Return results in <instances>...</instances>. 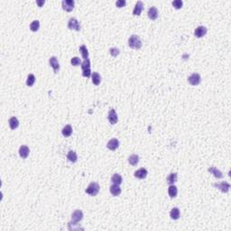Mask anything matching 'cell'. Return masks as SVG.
I'll use <instances>...</instances> for the list:
<instances>
[{"label": "cell", "mask_w": 231, "mask_h": 231, "mask_svg": "<svg viewBox=\"0 0 231 231\" xmlns=\"http://www.w3.org/2000/svg\"><path fill=\"white\" fill-rule=\"evenodd\" d=\"M128 45L132 49H140L142 47V42H141L140 37L136 34L130 36L128 39Z\"/></svg>", "instance_id": "6da1fadb"}, {"label": "cell", "mask_w": 231, "mask_h": 231, "mask_svg": "<svg viewBox=\"0 0 231 231\" xmlns=\"http://www.w3.org/2000/svg\"><path fill=\"white\" fill-rule=\"evenodd\" d=\"M99 185L97 182H91L88 185V187L86 189V193L90 196H96L99 191Z\"/></svg>", "instance_id": "7a4b0ae2"}, {"label": "cell", "mask_w": 231, "mask_h": 231, "mask_svg": "<svg viewBox=\"0 0 231 231\" xmlns=\"http://www.w3.org/2000/svg\"><path fill=\"white\" fill-rule=\"evenodd\" d=\"M200 80H202V78H200V75L198 73H192L191 75L188 78V81L191 85L196 86L199 85L200 83Z\"/></svg>", "instance_id": "3957f363"}, {"label": "cell", "mask_w": 231, "mask_h": 231, "mask_svg": "<svg viewBox=\"0 0 231 231\" xmlns=\"http://www.w3.org/2000/svg\"><path fill=\"white\" fill-rule=\"evenodd\" d=\"M68 28L71 30H75V31H80V25L79 24V21L76 18H70L68 22Z\"/></svg>", "instance_id": "277c9868"}, {"label": "cell", "mask_w": 231, "mask_h": 231, "mask_svg": "<svg viewBox=\"0 0 231 231\" xmlns=\"http://www.w3.org/2000/svg\"><path fill=\"white\" fill-rule=\"evenodd\" d=\"M62 5V8L65 11L71 12L74 8V5H75V2H74L73 0H63Z\"/></svg>", "instance_id": "5b68a950"}, {"label": "cell", "mask_w": 231, "mask_h": 231, "mask_svg": "<svg viewBox=\"0 0 231 231\" xmlns=\"http://www.w3.org/2000/svg\"><path fill=\"white\" fill-rule=\"evenodd\" d=\"M213 185H214V187H216L219 191H221L222 192H225V193H227L230 188V184L227 182H222L220 183H215Z\"/></svg>", "instance_id": "8992f818"}, {"label": "cell", "mask_w": 231, "mask_h": 231, "mask_svg": "<svg viewBox=\"0 0 231 231\" xmlns=\"http://www.w3.org/2000/svg\"><path fill=\"white\" fill-rule=\"evenodd\" d=\"M207 31H208V30H207V28L205 26H202V25L198 26L195 29V31H194V35L197 37V38H202V37L206 35Z\"/></svg>", "instance_id": "52a82bcc"}, {"label": "cell", "mask_w": 231, "mask_h": 231, "mask_svg": "<svg viewBox=\"0 0 231 231\" xmlns=\"http://www.w3.org/2000/svg\"><path fill=\"white\" fill-rule=\"evenodd\" d=\"M108 121L110 122L111 125H115V124L117 123L118 117H117V114L115 109H111L109 112H108Z\"/></svg>", "instance_id": "ba28073f"}, {"label": "cell", "mask_w": 231, "mask_h": 231, "mask_svg": "<svg viewBox=\"0 0 231 231\" xmlns=\"http://www.w3.org/2000/svg\"><path fill=\"white\" fill-rule=\"evenodd\" d=\"M144 9V4L142 1H137L135 5V8H134L133 11V14L134 16H140L141 13H142Z\"/></svg>", "instance_id": "9c48e42d"}, {"label": "cell", "mask_w": 231, "mask_h": 231, "mask_svg": "<svg viewBox=\"0 0 231 231\" xmlns=\"http://www.w3.org/2000/svg\"><path fill=\"white\" fill-rule=\"evenodd\" d=\"M118 146H119V141L117 138H113L109 140L107 144V147L111 151H115L116 149L118 148Z\"/></svg>", "instance_id": "30bf717a"}, {"label": "cell", "mask_w": 231, "mask_h": 231, "mask_svg": "<svg viewBox=\"0 0 231 231\" xmlns=\"http://www.w3.org/2000/svg\"><path fill=\"white\" fill-rule=\"evenodd\" d=\"M30 153V149L26 145H21L19 148V155L21 156L23 159H26L29 155Z\"/></svg>", "instance_id": "8fae6325"}, {"label": "cell", "mask_w": 231, "mask_h": 231, "mask_svg": "<svg viewBox=\"0 0 231 231\" xmlns=\"http://www.w3.org/2000/svg\"><path fill=\"white\" fill-rule=\"evenodd\" d=\"M147 14L150 19L152 20H155L156 18L158 17V10L156 8L155 6H151L150 8H149L148 12H147Z\"/></svg>", "instance_id": "7c38bea8"}, {"label": "cell", "mask_w": 231, "mask_h": 231, "mask_svg": "<svg viewBox=\"0 0 231 231\" xmlns=\"http://www.w3.org/2000/svg\"><path fill=\"white\" fill-rule=\"evenodd\" d=\"M82 219H83V212L81 211V210H75V211H74L71 214V219H72V221L79 222V221H80Z\"/></svg>", "instance_id": "4fadbf2b"}, {"label": "cell", "mask_w": 231, "mask_h": 231, "mask_svg": "<svg viewBox=\"0 0 231 231\" xmlns=\"http://www.w3.org/2000/svg\"><path fill=\"white\" fill-rule=\"evenodd\" d=\"M49 63L53 68V70H54L55 72H57L59 71V69H60V64H59V62H58V60H57V58L55 56H53V57L50 58Z\"/></svg>", "instance_id": "5bb4252c"}, {"label": "cell", "mask_w": 231, "mask_h": 231, "mask_svg": "<svg viewBox=\"0 0 231 231\" xmlns=\"http://www.w3.org/2000/svg\"><path fill=\"white\" fill-rule=\"evenodd\" d=\"M147 170L145 168H140L139 170L136 171L135 172V177L138 178V179H145L147 176Z\"/></svg>", "instance_id": "9a60e30c"}, {"label": "cell", "mask_w": 231, "mask_h": 231, "mask_svg": "<svg viewBox=\"0 0 231 231\" xmlns=\"http://www.w3.org/2000/svg\"><path fill=\"white\" fill-rule=\"evenodd\" d=\"M109 191H110L111 194H112L113 196H119V195H120V193H121V188L119 187V185L114 184V183H113V185L110 186Z\"/></svg>", "instance_id": "2e32d148"}, {"label": "cell", "mask_w": 231, "mask_h": 231, "mask_svg": "<svg viewBox=\"0 0 231 231\" xmlns=\"http://www.w3.org/2000/svg\"><path fill=\"white\" fill-rule=\"evenodd\" d=\"M9 126H10V128L12 130H14V129H16L18 126H19V121H18V119L16 117H12L10 119H9Z\"/></svg>", "instance_id": "e0dca14e"}, {"label": "cell", "mask_w": 231, "mask_h": 231, "mask_svg": "<svg viewBox=\"0 0 231 231\" xmlns=\"http://www.w3.org/2000/svg\"><path fill=\"white\" fill-rule=\"evenodd\" d=\"M208 171L210 172V173H212L216 178L217 179H221L223 177V173L220 172L219 170H218L216 167H210V168H208Z\"/></svg>", "instance_id": "ac0fdd59"}, {"label": "cell", "mask_w": 231, "mask_h": 231, "mask_svg": "<svg viewBox=\"0 0 231 231\" xmlns=\"http://www.w3.org/2000/svg\"><path fill=\"white\" fill-rule=\"evenodd\" d=\"M62 134L63 136L69 137L71 135V134H72V127H71V125H65L64 127L62 128Z\"/></svg>", "instance_id": "d6986e66"}, {"label": "cell", "mask_w": 231, "mask_h": 231, "mask_svg": "<svg viewBox=\"0 0 231 231\" xmlns=\"http://www.w3.org/2000/svg\"><path fill=\"white\" fill-rule=\"evenodd\" d=\"M180 215H181V212H180V210H179L178 208H173L170 212V217L173 219H175V220L180 218Z\"/></svg>", "instance_id": "ffe728a7"}, {"label": "cell", "mask_w": 231, "mask_h": 231, "mask_svg": "<svg viewBox=\"0 0 231 231\" xmlns=\"http://www.w3.org/2000/svg\"><path fill=\"white\" fill-rule=\"evenodd\" d=\"M168 193H169V196L171 198H175L177 196V193H178V190H177V187L175 185H170V187L168 189Z\"/></svg>", "instance_id": "44dd1931"}, {"label": "cell", "mask_w": 231, "mask_h": 231, "mask_svg": "<svg viewBox=\"0 0 231 231\" xmlns=\"http://www.w3.org/2000/svg\"><path fill=\"white\" fill-rule=\"evenodd\" d=\"M128 162L131 165L135 166L139 162V156L137 154H132L128 157Z\"/></svg>", "instance_id": "7402d4cb"}, {"label": "cell", "mask_w": 231, "mask_h": 231, "mask_svg": "<svg viewBox=\"0 0 231 231\" xmlns=\"http://www.w3.org/2000/svg\"><path fill=\"white\" fill-rule=\"evenodd\" d=\"M177 177H178V175H177L176 173H171V174L166 178V182H167V183L170 184V185L173 184L174 182H177Z\"/></svg>", "instance_id": "603a6c76"}, {"label": "cell", "mask_w": 231, "mask_h": 231, "mask_svg": "<svg viewBox=\"0 0 231 231\" xmlns=\"http://www.w3.org/2000/svg\"><path fill=\"white\" fill-rule=\"evenodd\" d=\"M111 182H112L114 184H117V185H120L123 182V179H122V176L119 175L117 173H115L112 177H111Z\"/></svg>", "instance_id": "cb8c5ba5"}, {"label": "cell", "mask_w": 231, "mask_h": 231, "mask_svg": "<svg viewBox=\"0 0 231 231\" xmlns=\"http://www.w3.org/2000/svg\"><path fill=\"white\" fill-rule=\"evenodd\" d=\"M91 78H92V82L94 85H99L101 81V77L98 72H93L91 74Z\"/></svg>", "instance_id": "d4e9b609"}, {"label": "cell", "mask_w": 231, "mask_h": 231, "mask_svg": "<svg viewBox=\"0 0 231 231\" xmlns=\"http://www.w3.org/2000/svg\"><path fill=\"white\" fill-rule=\"evenodd\" d=\"M67 159H68L70 162H77L78 160V156H77V154L74 152V151H70L67 154Z\"/></svg>", "instance_id": "484cf974"}, {"label": "cell", "mask_w": 231, "mask_h": 231, "mask_svg": "<svg viewBox=\"0 0 231 231\" xmlns=\"http://www.w3.org/2000/svg\"><path fill=\"white\" fill-rule=\"evenodd\" d=\"M39 27H40V22L38 20L33 21L31 25H30V29H31L32 32H37L39 30Z\"/></svg>", "instance_id": "4316f807"}, {"label": "cell", "mask_w": 231, "mask_h": 231, "mask_svg": "<svg viewBox=\"0 0 231 231\" xmlns=\"http://www.w3.org/2000/svg\"><path fill=\"white\" fill-rule=\"evenodd\" d=\"M80 53H81V56H82V58L84 60L88 59V49H87V47L85 45H81L80 47Z\"/></svg>", "instance_id": "83f0119b"}, {"label": "cell", "mask_w": 231, "mask_h": 231, "mask_svg": "<svg viewBox=\"0 0 231 231\" xmlns=\"http://www.w3.org/2000/svg\"><path fill=\"white\" fill-rule=\"evenodd\" d=\"M35 82V77L34 74H29L27 80H26V85L29 87H32Z\"/></svg>", "instance_id": "f1b7e54d"}, {"label": "cell", "mask_w": 231, "mask_h": 231, "mask_svg": "<svg viewBox=\"0 0 231 231\" xmlns=\"http://www.w3.org/2000/svg\"><path fill=\"white\" fill-rule=\"evenodd\" d=\"M81 69H82V71L90 69V61L88 59L84 60V62L81 63Z\"/></svg>", "instance_id": "f546056e"}, {"label": "cell", "mask_w": 231, "mask_h": 231, "mask_svg": "<svg viewBox=\"0 0 231 231\" xmlns=\"http://www.w3.org/2000/svg\"><path fill=\"white\" fill-rule=\"evenodd\" d=\"M172 4H173V7L175 9H180V8H182V6L183 5V2L182 1V0H174Z\"/></svg>", "instance_id": "4dcf8cb0"}, {"label": "cell", "mask_w": 231, "mask_h": 231, "mask_svg": "<svg viewBox=\"0 0 231 231\" xmlns=\"http://www.w3.org/2000/svg\"><path fill=\"white\" fill-rule=\"evenodd\" d=\"M77 222L73 221V222H70L69 223V229L70 230H79L80 228L79 226H77Z\"/></svg>", "instance_id": "1f68e13d"}, {"label": "cell", "mask_w": 231, "mask_h": 231, "mask_svg": "<svg viewBox=\"0 0 231 231\" xmlns=\"http://www.w3.org/2000/svg\"><path fill=\"white\" fill-rule=\"evenodd\" d=\"M71 65H73V66H78V65H80V64L81 63L80 59L79 57H73V58L71 60Z\"/></svg>", "instance_id": "d6a6232c"}, {"label": "cell", "mask_w": 231, "mask_h": 231, "mask_svg": "<svg viewBox=\"0 0 231 231\" xmlns=\"http://www.w3.org/2000/svg\"><path fill=\"white\" fill-rule=\"evenodd\" d=\"M109 53L113 57H117L119 54V53H120V51H119L118 48H110L109 49Z\"/></svg>", "instance_id": "836d02e7"}, {"label": "cell", "mask_w": 231, "mask_h": 231, "mask_svg": "<svg viewBox=\"0 0 231 231\" xmlns=\"http://www.w3.org/2000/svg\"><path fill=\"white\" fill-rule=\"evenodd\" d=\"M82 75L83 77H87V78H89L91 76V71H90V69H88V70H84L83 72H82Z\"/></svg>", "instance_id": "e575fe53"}, {"label": "cell", "mask_w": 231, "mask_h": 231, "mask_svg": "<svg viewBox=\"0 0 231 231\" xmlns=\"http://www.w3.org/2000/svg\"><path fill=\"white\" fill-rule=\"evenodd\" d=\"M125 4H126V2L125 1V0H118V1L116 2V5L117 7H123L125 5Z\"/></svg>", "instance_id": "d590c367"}, {"label": "cell", "mask_w": 231, "mask_h": 231, "mask_svg": "<svg viewBox=\"0 0 231 231\" xmlns=\"http://www.w3.org/2000/svg\"><path fill=\"white\" fill-rule=\"evenodd\" d=\"M36 4L38 5L39 6H42L44 4V1H36Z\"/></svg>", "instance_id": "8d00e7d4"}]
</instances>
